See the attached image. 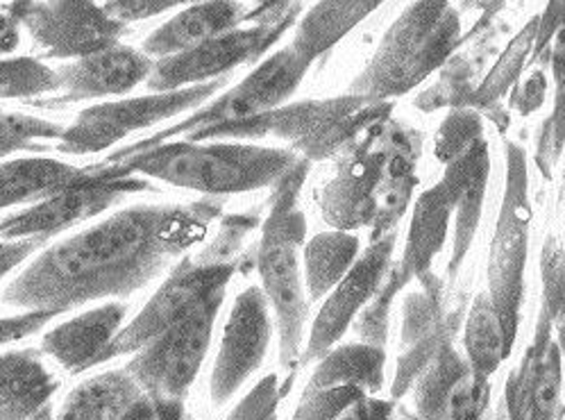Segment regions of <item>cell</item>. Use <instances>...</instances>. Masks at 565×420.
I'll list each match as a JSON object with an SVG mask.
<instances>
[{"label":"cell","mask_w":565,"mask_h":420,"mask_svg":"<svg viewBox=\"0 0 565 420\" xmlns=\"http://www.w3.org/2000/svg\"><path fill=\"white\" fill-rule=\"evenodd\" d=\"M218 202L132 207L42 252L3 293L6 305L62 314L77 305L130 296L203 239Z\"/></svg>","instance_id":"6da1fadb"},{"label":"cell","mask_w":565,"mask_h":420,"mask_svg":"<svg viewBox=\"0 0 565 420\" xmlns=\"http://www.w3.org/2000/svg\"><path fill=\"white\" fill-rule=\"evenodd\" d=\"M246 19L236 0H203L157 28L143 44L146 55L171 57L234 30Z\"/></svg>","instance_id":"603a6c76"},{"label":"cell","mask_w":565,"mask_h":420,"mask_svg":"<svg viewBox=\"0 0 565 420\" xmlns=\"http://www.w3.org/2000/svg\"><path fill=\"white\" fill-rule=\"evenodd\" d=\"M89 176V168H75L57 159H17L0 164V209L39 202Z\"/></svg>","instance_id":"484cf974"},{"label":"cell","mask_w":565,"mask_h":420,"mask_svg":"<svg viewBox=\"0 0 565 420\" xmlns=\"http://www.w3.org/2000/svg\"><path fill=\"white\" fill-rule=\"evenodd\" d=\"M391 120V105L361 96L334 101H307L273 112L214 125V128L189 135V141L200 139H287L302 153L305 159L343 157L363 141L373 139Z\"/></svg>","instance_id":"3957f363"},{"label":"cell","mask_w":565,"mask_h":420,"mask_svg":"<svg viewBox=\"0 0 565 420\" xmlns=\"http://www.w3.org/2000/svg\"><path fill=\"white\" fill-rule=\"evenodd\" d=\"M225 293H214L167 327L128 364L139 387L159 402H182L203 364Z\"/></svg>","instance_id":"9c48e42d"},{"label":"cell","mask_w":565,"mask_h":420,"mask_svg":"<svg viewBox=\"0 0 565 420\" xmlns=\"http://www.w3.org/2000/svg\"><path fill=\"white\" fill-rule=\"evenodd\" d=\"M57 314H53V312H28V314L14 316V318H0V346L25 339L28 334L42 329Z\"/></svg>","instance_id":"60d3db41"},{"label":"cell","mask_w":565,"mask_h":420,"mask_svg":"<svg viewBox=\"0 0 565 420\" xmlns=\"http://www.w3.org/2000/svg\"><path fill=\"white\" fill-rule=\"evenodd\" d=\"M461 39V19L450 0H414L386 30L382 44L350 87L352 96L391 101L423 84L448 62Z\"/></svg>","instance_id":"5b68a950"},{"label":"cell","mask_w":565,"mask_h":420,"mask_svg":"<svg viewBox=\"0 0 565 420\" xmlns=\"http://www.w3.org/2000/svg\"><path fill=\"white\" fill-rule=\"evenodd\" d=\"M532 200L527 150L515 141H507V182L495 234L489 252V298L502 321L507 339H518L520 312L524 301V271H527Z\"/></svg>","instance_id":"52a82bcc"},{"label":"cell","mask_w":565,"mask_h":420,"mask_svg":"<svg viewBox=\"0 0 565 420\" xmlns=\"http://www.w3.org/2000/svg\"><path fill=\"white\" fill-rule=\"evenodd\" d=\"M393 400H380L375 396H363L352 402L337 420H391Z\"/></svg>","instance_id":"7bdbcfd3"},{"label":"cell","mask_w":565,"mask_h":420,"mask_svg":"<svg viewBox=\"0 0 565 420\" xmlns=\"http://www.w3.org/2000/svg\"><path fill=\"white\" fill-rule=\"evenodd\" d=\"M545 94H547V77L543 71H534L518 90H513L511 107L522 116H530L543 105Z\"/></svg>","instance_id":"ab89813d"},{"label":"cell","mask_w":565,"mask_h":420,"mask_svg":"<svg viewBox=\"0 0 565 420\" xmlns=\"http://www.w3.org/2000/svg\"><path fill=\"white\" fill-rule=\"evenodd\" d=\"M543 296L534 339L520 366L509 375L502 400V420H556L561 396V357L554 329L565 316V250L547 237L541 250Z\"/></svg>","instance_id":"8992f818"},{"label":"cell","mask_w":565,"mask_h":420,"mask_svg":"<svg viewBox=\"0 0 565 420\" xmlns=\"http://www.w3.org/2000/svg\"><path fill=\"white\" fill-rule=\"evenodd\" d=\"M309 159L300 157L291 171L275 185L270 212L255 250V266L262 288L275 309L279 332V364L294 370L300 361L309 303L305 293L300 250L305 248L307 221L298 204L309 174Z\"/></svg>","instance_id":"7a4b0ae2"},{"label":"cell","mask_w":565,"mask_h":420,"mask_svg":"<svg viewBox=\"0 0 565 420\" xmlns=\"http://www.w3.org/2000/svg\"><path fill=\"white\" fill-rule=\"evenodd\" d=\"M384 0H320L298 25L294 49L309 62L334 49L339 41L373 14Z\"/></svg>","instance_id":"4316f807"},{"label":"cell","mask_w":565,"mask_h":420,"mask_svg":"<svg viewBox=\"0 0 565 420\" xmlns=\"http://www.w3.org/2000/svg\"><path fill=\"white\" fill-rule=\"evenodd\" d=\"M55 389L57 380L34 353L0 355V420H34Z\"/></svg>","instance_id":"d4e9b609"},{"label":"cell","mask_w":565,"mask_h":420,"mask_svg":"<svg viewBox=\"0 0 565 420\" xmlns=\"http://www.w3.org/2000/svg\"><path fill=\"white\" fill-rule=\"evenodd\" d=\"M541 62L550 64L552 69L554 107L539 130L534 161L543 178L550 180L554 174V166L558 164L565 148V23L552 36Z\"/></svg>","instance_id":"4dcf8cb0"},{"label":"cell","mask_w":565,"mask_h":420,"mask_svg":"<svg viewBox=\"0 0 565 420\" xmlns=\"http://www.w3.org/2000/svg\"><path fill=\"white\" fill-rule=\"evenodd\" d=\"M298 8L294 6L289 12L275 19H266L257 28L248 30H230L221 36H214L205 44H200L191 51L161 57L152 73L148 75V87L159 92H175L184 90L186 84H205L212 80H218L223 73L255 62L259 55H264L275 41L285 34V30L294 23Z\"/></svg>","instance_id":"4fadbf2b"},{"label":"cell","mask_w":565,"mask_h":420,"mask_svg":"<svg viewBox=\"0 0 565 420\" xmlns=\"http://www.w3.org/2000/svg\"><path fill=\"white\" fill-rule=\"evenodd\" d=\"M300 157L291 150L253 144H159L111 164L130 174L157 178L173 187L225 196L275 187Z\"/></svg>","instance_id":"277c9868"},{"label":"cell","mask_w":565,"mask_h":420,"mask_svg":"<svg viewBox=\"0 0 565 420\" xmlns=\"http://www.w3.org/2000/svg\"><path fill=\"white\" fill-rule=\"evenodd\" d=\"M152 62L146 53L114 46L87 57H79L57 73V103H77L103 96H118L135 90L152 73Z\"/></svg>","instance_id":"ffe728a7"},{"label":"cell","mask_w":565,"mask_h":420,"mask_svg":"<svg viewBox=\"0 0 565 420\" xmlns=\"http://www.w3.org/2000/svg\"><path fill=\"white\" fill-rule=\"evenodd\" d=\"M402 420H423L420 416H412V413H405V411H402Z\"/></svg>","instance_id":"7dc6e473"},{"label":"cell","mask_w":565,"mask_h":420,"mask_svg":"<svg viewBox=\"0 0 565 420\" xmlns=\"http://www.w3.org/2000/svg\"><path fill=\"white\" fill-rule=\"evenodd\" d=\"M268 305L262 286H248L234 301L212 372V400L216 407L225 405L262 366L273 334Z\"/></svg>","instance_id":"ac0fdd59"},{"label":"cell","mask_w":565,"mask_h":420,"mask_svg":"<svg viewBox=\"0 0 565 420\" xmlns=\"http://www.w3.org/2000/svg\"><path fill=\"white\" fill-rule=\"evenodd\" d=\"M556 342H558L561 350H565V316H563V321L556 325Z\"/></svg>","instance_id":"f6af8a7d"},{"label":"cell","mask_w":565,"mask_h":420,"mask_svg":"<svg viewBox=\"0 0 565 420\" xmlns=\"http://www.w3.org/2000/svg\"><path fill=\"white\" fill-rule=\"evenodd\" d=\"M259 217L257 214H232L225 217L221 223L218 237L212 241L210 248H205L195 262L200 264H232V258L238 252L244 239L257 228Z\"/></svg>","instance_id":"8d00e7d4"},{"label":"cell","mask_w":565,"mask_h":420,"mask_svg":"<svg viewBox=\"0 0 565 420\" xmlns=\"http://www.w3.org/2000/svg\"><path fill=\"white\" fill-rule=\"evenodd\" d=\"M436 159L446 166L440 182L455 200V239L448 262V282L455 284L472 248L491 176L489 141L475 109H455L443 120L436 135Z\"/></svg>","instance_id":"ba28073f"},{"label":"cell","mask_w":565,"mask_h":420,"mask_svg":"<svg viewBox=\"0 0 565 420\" xmlns=\"http://www.w3.org/2000/svg\"><path fill=\"white\" fill-rule=\"evenodd\" d=\"M55 420H159V402L128 370L105 372L79 385Z\"/></svg>","instance_id":"44dd1931"},{"label":"cell","mask_w":565,"mask_h":420,"mask_svg":"<svg viewBox=\"0 0 565 420\" xmlns=\"http://www.w3.org/2000/svg\"><path fill=\"white\" fill-rule=\"evenodd\" d=\"M463 327V346L466 359L475 372L477 380L491 382L500 364L511 355L513 346L507 339L502 321L489 298V293H477Z\"/></svg>","instance_id":"f1b7e54d"},{"label":"cell","mask_w":565,"mask_h":420,"mask_svg":"<svg viewBox=\"0 0 565 420\" xmlns=\"http://www.w3.org/2000/svg\"><path fill=\"white\" fill-rule=\"evenodd\" d=\"M193 3H203V0H107L103 10L114 21L126 25V23L150 19V17L167 12L171 8L193 6Z\"/></svg>","instance_id":"f35d334b"},{"label":"cell","mask_w":565,"mask_h":420,"mask_svg":"<svg viewBox=\"0 0 565 420\" xmlns=\"http://www.w3.org/2000/svg\"><path fill=\"white\" fill-rule=\"evenodd\" d=\"M234 273L236 264H200L195 260H184L161 284L143 312L124 332L114 336L103 353L100 364L118 355L139 353L154 336L184 318L193 307L214 296V293H225Z\"/></svg>","instance_id":"5bb4252c"},{"label":"cell","mask_w":565,"mask_h":420,"mask_svg":"<svg viewBox=\"0 0 565 420\" xmlns=\"http://www.w3.org/2000/svg\"><path fill=\"white\" fill-rule=\"evenodd\" d=\"M57 92V73L30 57L0 60V98H32Z\"/></svg>","instance_id":"d6a6232c"},{"label":"cell","mask_w":565,"mask_h":420,"mask_svg":"<svg viewBox=\"0 0 565 420\" xmlns=\"http://www.w3.org/2000/svg\"><path fill=\"white\" fill-rule=\"evenodd\" d=\"M64 128L60 123L0 112V159L19 150H44L42 139H60Z\"/></svg>","instance_id":"e575fe53"},{"label":"cell","mask_w":565,"mask_h":420,"mask_svg":"<svg viewBox=\"0 0 565 420\" xmlns=\"http://www.w3.org/2000/svg\"><path fill=\"white\" fill-rule=\"evenodd\" d=\"M309 64L311 62L305 55H300L294 46L279 51L273 57H268L264 64H259L244 82L236 84L232 92H227L205 109H200L191 118L178 125H171L167 130H161L152 139L137 141L135 146L120 150L118 155L111 157V161L126 159L130 155L164 144L169 137H178V135L189 137L198 130L214 128V125L246 120V118L273 112L281 107V103L289 101L291 94L300 87L305 73L309 71Z\"/></svg>","instance_id":"30bf717a"},{"label":"cell","mask_w":565,"mask_h":420,"mask_svg":"<svg viewBox=\"0 0 565 420\" xmlns=\"http://www.w3.org/2000/svg\"><path fill=\"white\" fill-rule=\"evenodd\" d=\"M46 241L49 237H25L0 245V280H3L14 266L25 262L32 252L42 248Z\"/></svg>","instance_id":"b9f144b4"},{"label":"cell","mask_w":565,"mask_h":420,"mask_svg":"<svg viewBox=\"0 0 565 420\" xmlns=\"http://www.w3.org/2000/svg\"><path fill=\"white\" fill-rule=\"evenodd\" d=\"M371 396L354 385H337L326 389H305V396L296 409L294 420H337L352 402Z\"/></svg>","instance_id":"d590c367"},{"label":"cell","mask_w":565,"mask_h":420,"mask_svg":"<svg viewBox=\"0 0 565 420\" xmlns=\"http://www.w3.org/2000/svg\"><path fill=\"white\" fill-rule=\"evenodd\" d=\"M291 382L294 377H289L285 387H279L277 375H266L225 420H277V407L291 389Z\"/></svg>","instance_id":"74e56055"},{"label":"cell","mask_w":565,"mask_h":420,"mask_svg":"<svg viewBox=\"0 0 565 420\" xmlns=\"http://www.w3.org/2000/svg\"><path fill=\"white\" fill-rule=\"evenodd\" d=\"M126 316L124 305H103L77 316L44 336V350L68 370H87L100 364L103 353L118 334Z\"/></svg>","instance_id":"cb8c5ba5"},{"label":"cell","mask_w":565,"mask_h":420,"mask_svg":"<svg viewBox=\"0 0 565 420\" xmlns=\"http://www.w3.org/2000/svg\"><path fill=\"white\" fill-rule=\"evenodd\" d=\"M455 219V200L448 187L440 180L423 191L414 204L409 234L405 243V255L393 264L399 280L409 284L412 280L423 282L431 275V264L440 255L448 241L450 221Z\"/></svg>","instance_id":"7402d4cb"},{"label":"cell","mask_w":565,"mask_h":420,"mask_svg":"<svg viewBox=\"0 0 565 420\" xmlns=\"http://www.w3.org/2000/svg\"><path fill=\"white\" fill-rule=\"evenodd\" d=\"M536 34H539V19H534L527 28L520 32V36L509 46L500 64L493 69V73L483 80L481 90L475 94V107H489L495 105L507 92L511 84L515 82L524 60H527L534 53L536 46Z\"/></svg>","instance_id":"1f68e13d"},{"label":"cell","mask_w":565,"mask_h":420,"mask_svg":"<svg viewBox=\"0 0 565 420\" xmlns=\"http://www.w3.org/2000/svg\"><path fill=\"white\" fill-rule=\"evenodd\" d=\"M23 23L49 57H87L114 49L124 34V23L107 17L96 0H46L30 6Z\"/></svg>","instance_id":"2e32d148"},{"label":"cell","mask_w":565,"mask_h":420,"mask_svg":"<svg viewBox=\"0 0 565 420\" xmlns=\"http://www.w3.org/2000/svg\"><path fill=\"white\" fill-rule=\"evenodd\" d=\"M395 241L397 232L371 241V248L361 252L348 275L330 291L326 305L320 307L313 321L309 344L300 357V364L322 359L334 348V344H339V339H343L348 327L356 321L361 309L373 301L377 288L382 286L393 264Z\"/></svg>","instance_id":"9a60e30c"},{"label":"cell","mask_w":565,"mask_h":420,"mask_svg":"<svg viewBox=\"0 0 565 420\" xmlns=\"http://www.w3.org/2000/svg\"><path fill=\"white\" fill-rule=\"evenodd\" d=\"M255 3V8H257V12L255 14H250V19L255 17H266V19H275V17H281L285 12H289L294 6H291V0H253Z\"/></svg>","instance_id":"ee69618b"},{"label":"cell","mask_w":565,"mask_h":420,"mask_svg":"<svg viewBox=\"0 0 565 420\" xmlns=\"http://www.w3.org/2000/svg\"><path fill=\"white\" fill-rule=\"evenodd\" d=\"M361 255L359 237L343 230L320 232L302 248L305 286L309 301H320L348 275Z\"/></svg>","instance_id":"83f0119b"},{"label":"cell","mask_w":565,"mask_h":420,"mask_svg":"<svg viewBox=\"0 0 565 420\" xmlns=\"http://www.w3.org/2000/svg\"><path fill=\"white\" fill-rule=\"evenodd\" d=\"M558 202H561V207L565 209V171H563V182H561V196H558Z\"/></svg>","instance_id":"bcb514c9"},{"label":"cell","mask_w":565,"mask_h":420,"mask_svg":"<svg viewBox=\"0 0 565 420\" xmlns=\"http://www.w3.org/2000/svg\"><path fill=\"white\" fill-rule=\"evenodd\" d=\"M386 350L371 344H348L330 350L320 359L309 387L326 389L337 385H354L363 391L380 393L384 387Z\"/></svg>","instance_id":"f546056e"},{"label":"cell","mask_w":565,"mask_h":420,"mask_svg":"<svg viewBox=\"0 0 565 420\" xmlns=\"http://www.w3.org/2000/svg\"><path fill=\"white\" fill-rule=\"evenodd\" d=\"M221 84L223 80L218 77L175 92H159L143 98L89 107L77 116L68 130H64L57 150L66 155L100 153L137 130L150 128V125L159 120H167L180 112L203 105L221 90Z\"/></svg>","instance_id":"8fae6325"},{"label":"cell","mask_w":565,"mask_h":420,"mask_svg":"<svg viewBox=\"0 0 565 420\" xmlns=\"http://www.w3.org/2000/svg\"><path fill=\"white\" fill-rule=\"evenodd\" d=\"M407 284L399 280V275L393 271V264L373 296V301L361 309V314L354 321V332L361 339V344H371L377 348H386L388 339V314L393 301L399 296V291Z\"/></svg>","instance_id":"836d02e7"},{"label":"cell","mask_w":565,"mask_h":420,"mask_svg":"<svg viewBox=\"0 0 565 420\" xmlns=\"http://www.w3.org/2000/svg\"><path fill=\"white\" fill-rule=\"evenodd\" d=\"M393 120V118H391ZM388 120V123H391ZM388 123L373 139L341 157L339 174L320 196V209L334 230L371 228L377 217V193L388 161Z\"/></svg>","instance_id":"e0dca14e"},{"label":"cell","mask_w":565,"mask_h":420,"mask_svg":"<svg viewBox=\"0 0 565 420\" xmlns=\"http://www.w3.org/2000/svg\"><path fill=\"white\" fill-rule=\"evenodd\" d=\"M461 318L463 307L450 314L443 309V288L412 293L402 309V353L391 385L393 400L412 393L427 364L448 344H455Z\"/></svg>","instance_id":"d6986e66"},{"label":"cell","mask_w":565,"mask_h":420,"mask_svg":"<svg viewBox=\"0 0 565 420\" xmlns=\"http://www.w3.org/2000/svg\"><path fill=\"white\" fill-rule=\"evenodd\" d=\"M148 182L135 178L126 166L111 164L109 168H89V176L79 182L57 191L51 198L34 202L28 212L10 217L0 223V241H14L25 237H53L79 221L100 214L103 209L114 204L135 191H146Z\"/></svg>","instance_id":"7c38bea8"}]
</instances>
